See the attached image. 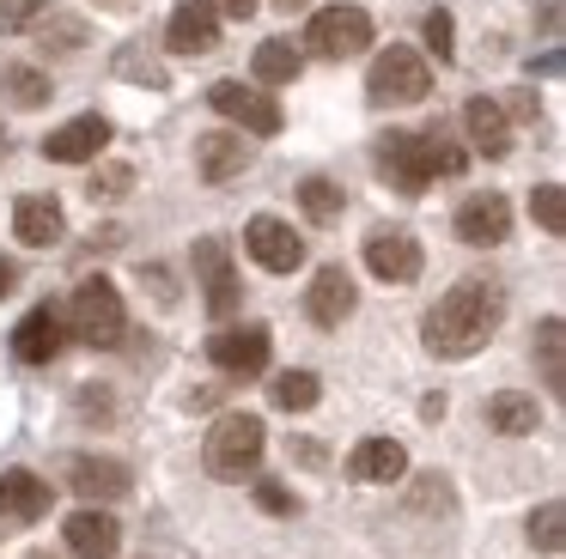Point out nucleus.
<instances>
[{"label":"nucleus","mask_w":566,"mask_h":559,"mask_svg":"<svg viewBox=\"0 0 566 559\" xmlns=\"http://www.w3.org/2000/svg\"><path fill=\"white\" fill-rule=\"evenodd\" d=\"M98 7H111V12H128V7H135V0H98Z\"/></svg>","instance_id":"obj_43"},{"label":"nucleus","mask_w":566,"mask_h":559,"mask_svg":"<svg viewBox=\"0 0 566 559\" xmlns=\"http://www.w3.org/2000/svg\"><path fill=\"white\" fill-rule=\"evenodd\" d=\"M262 444H269V432H262L256 413H226V420H213L208 444H201V468L213 481H244V474H256Z\"/></svg>","instance_id":"obj_3"},{"label":"nucleus","mask_w":566,"mask_h":559,"mask_svg":"<svg viewBox=\"0 0 566 559\" xmlns=\"http://www.w3.org/2000/svg\"><path fill=\"white\" fill-rule=\"evenodd\" d=\"M354 304H359V292H354V274L347 267H317V280H311V292H305V316L317 328H342L347 316H354Z\"/></svg>","instance_id":"obj_14"},{"label":"nucleus","mask_w":566,"mask_h":559,"mask_svg":"<svg viewBox=\"0 0 566 559\" xmlns=\"http://www.w3.org/2000/svg\"><path fill=\"white\" fill-rule=\"evenodd\" d=\"M50 73L43 67H31V61H7V67H0V97H7V104H19V109H43L50 104Z\"/></svg>","instance_id":"obj_25"},{"label":"nucleus","mask_w":566,"mask_h":559,"mask_svg":"<svg viewBox=\"0 0 566 559\" xmlns=\"http://www.w3.org/2000/svg\"><path fill=\"white\" fill-rule=\"evenodd\" d=\"M165 49L171 55H213L220 49V12L208 0H184L171 12V24H165Z\"/></svg>","instance_id":"obj_13"},{"label":"nucleus","mask_w":566,"mask_h":559,"mask_svg":"<svg viewBox=\"0 0 566 559\" xmlns=\"http://www.w3.org/2000/svg\"><path fill=\"white\" fill-rule=\"evenodd\" d=\"M196 170H201L208 182L244 177V170H250V140H244V134H232V128L201 134V140H196Z\"/></svg>","instance_id":"obj_21"},{"label":"nucleus","mask_w":566,"mask_h":559,"mask_svg":"<svg viewBox=\"0 0 566 559\" xmlns=\"http://www.w3.org/2000/svg\"><path fill=\"white\" fill-rule=\"evenodd\" d=\"M62 323H67V335L86 340V347H116V340L128 335L123 292H116L104 274L98 280H80L74 298H67V310H62Z\"/></svg>","instance_id":"obj_2"},{"label":"nucleus","mask_w":566,"mask_h":559,"mask_svg":"<svg viewBox=\"0 0 566 559\" xmlns=\"http://www.w3.org/2000/svg\"><path fill=\"white\" fill-rule=\"evenodd\" d=\"M530 213H536V225L548 231V238H560L566 231V189L560 182H542V189L530 194Z\"/></svg>","instance_id":"obj_31"},{"label":"nucleus","mask_w":566,"mask_h":559,"mask_svg":"<svg viewBox=\"0 0 566 559\" xmlns=\"http://www.w3.org/2000/svg\"><path fill=\"white\" fill-rule=\"evenodd\" d=\"M55 12V0H0V36H19L31 24H43Z\"/></svg>","instance_id":"obj_32"},{"label":"nucleus","mask_w":566,"mask_h":559,"mask_svg":"<svg viewBox=\"0 0 566 559\" xmlns=\"http://www.w3.org/2000/svg\"><path fill=\"white\" fill-rule=\"evenodd\" d=\"M0 146H7V128H0Z\"/></svg>","instance_id":"obj_45"},{"label":"nucleus","mask_w":566,"mask_h":559,"mask_svg":"<svg viewBox=\"0 0 566 559\" xmlns=\"http://www.w3.org/2000/svg\"><path fill=\"white\" fill-rule=\"evenodd\" d=\"M317 395H323V383H317L311 371H281V377L269 383V401H274L281 413H305V408H317Z\"/></svg>","instance_id":"obj_29"},{"label":"nucleus","mask_w":566,"mask_h":559,"mask_svg":"<svg viewBox=\"0 0 566 559\" xmlns=\"http://www.w3.org/2000/svg\"><path fill=\"white\" fill-rule=\"evenodd\" d=\"M530 541H536L542 553H560V541H566V505L560 498H548V505L530 517Z\"/></svg>","instance_id":"obj_30"},{"label":"nucleus","mask_w":566,"mask_h":559,"mask_svg":"<svg viewBox=\"0 0 566 559\" xmlns=\"http://www.w3.org/2000/svg\"><path fill=\"white\" fill-rule=\"evenodd\" d=\"M298 207H305L311 225H335L342 207H347V194H342V182H329V177H305L298 182Z\"/></svg>","instance_id":"obj_28"},{"label":"nucleus","mask_w":566,"mask_h":559,"mask_svg":"<svg viewBox=\"0 0 566 559\" xmlns=\"http://www.w3.org/2000/svg\"><path fill=\"white\" fill-rule=\"evenodd\" d=\"M427 49H432L439 61H451V55H457V24H451V12H444V7H432V12H427Z\"/></svg>","instance_id":"obj_34"},{"label":"nucleus","mask_w":566,"mask_h":559,"mask_svg":"<svg viewBox=\"0 0 566 559\" xmlns=\"http://www.w3.org/2000/svg\"><path fill=\"white\" fill-rule=\"evenodd\" d=\"M13 231H19V243H31V250H50V243H62V231H67L62 201H55V194H19Z\"/></svg>","instance_id":"obj_22"},{"label":"nucleus","mask_w":566,"mask_h":559,"mask_svg":"<svg viewBox=\"0 0 566 559\" xmlns=\"http://www.w3.org/2000/svg\"><path fill=\"white\" fill-rule=\"evenodd\" d=\"M427 92H432V67H427V55L408 49V43L378 49V61L366 67V97H371V104H384V109L420 104Z\"/></svg>","instance_id":"obj_4"},{"label":"nucleus","mask_w":566,"mask_h":559,"mask_svg":"<svg viewBox=\"0 0 566 559\" xmlns=\"http://www.w3.org/2000/svg\"><path fill=\"white\" fill-rule=\"evenodd\" d=\"M536 420H542V408H536V395H524V389H500V395L488 401V425L500 437H530Z\"/></svg>","instance_id":"obj_24"},{"label":"nucleus","mask_w":566,"mask_h":559,"mask_svg":"<svg viewBox=\"0 0 566 559\" xmlns=\"http://www.w3.org/2000/svg\"><path fill=\"white\" fill-rule=\"evenodd\" d=\"M420 243L408 238V231H371L366 238V267L384 280V286H408V280H420Z\"/></svg>","instance_id":"obj_11"},{"label":"nucleus","mask_w":566,"mask_h":559,"mask_svg":"<svg viewBox=\"0 0 566 559\" xmlns=\"http://www.w3.org/2000/svg\"><path fill=\"white\" fill-rule=\"evenodd\" d=\"M250 67H256L262 85H286L298 80V67H305V55H298L286 36H269V43H256V55H250Z\"/></svg>","instance_id":"obj_27"},{"label":"nucleus","mask_w":566,"mask_h":559,"mask_svg":"<svg viewBox=\"0 0 566 559\" xmlns=\"http://www.w3.org/2000/svg\"><path fill=\"white\" fill-rule=\"evenodd\" d=\"M128 189H135V165H104V170H92V182H86L92 201H116V194H128Z\"/></svg>","instance_id":"obj_33"},{"label":"nucleus","mask_w":566,"mask_h":559,"mask_svg":"<svg viewBox=\"0 0 566 559\" xmlns=\"http://www.w3.org/2000/svg\"><path fill=\"white\" fill-rule=\"evenodd\" d=\"M104 146H111V122L104 116H74L43 140V158H55V165H86V158H98Z\"/></svg>","instance_id":"obj_17"},{"label":"nucleus","mask_w":566,"mask_h":559,"mask_svg":"<svg viewBox=\"0 0 566 559\" xmlns=\"http://www.w3.org/2000/svg\"><path fill=\"white\" fill-rule=\"evenodd\" d=\"M463 128H469V146L488 158H505L512 152V116H505L500 97H469L463 104Z\"/></svg>","instance_id":"obj_20"},{"label":"nucleus","mask_w":566,"mask_h":559,"mask_svg":"<svg viewBox=\"0 0 566 559\" xmlns=\"http://www.w3.org/2000/svg\"><path fill=\"white\" fill-rule=\"evenodd\" d=\"M256 505L269 510V517H293V510H298V498L286 493L281 481H262V486H256Z\"/></svg>","instance_id":"obj_37"},{"label":"nucleus","mask_w":566,"mask_h":559,"mask_svg":"<svg viewBox=\"0 0 566 559\" xmlns=\"http://www.w3.org/2000/svg\"><path fill=\"white\" fill-rule=\"evenodd\" d=\"M25 559H55V553H25Z\"/></svg>","instance_id":"obj_44"},{"label":"nucleus","mask_w":566,"mask_h":559,"mask_svg":"<svg viewBox=\"0 0 566 559\" xmlns=\"http://www.w3.org/2000/svg\"><path fill=\"white\" fill-rule=\"evenodd\" d=\"M274 7H281V12H298V7H311V0H274Z\"/></svg>","instance_id":"obj_42"},{"label":"nucleus","mask_w":566,"mask_h":559,"mask_svg":"<svg viewBox=\"0 0 566 559\" xmlns=\"http://www.w3.org/2000/svg\"><path fill=\"white\" fill-rule=\"evenodd\" d=\"M244 250H250V262L269 267V274H293V267L305 262V238L274 213H256L244 225Z\"/></svg>","instance_id":"obj_8"},{"label":"nucleus","mask_w":566,"mask_h":559,"mask_svg":"<svg viewBox=\"0 0 566 559\" xmlns=\"http://www.w3.org/2000/svg\"><path fill=\"white\" fill-rule=\"evenodd\" d=\"M13 286H19V267H13V262H0V298H7Z\"/></svg>","instance_id":"obj_41"},{"label":"nucleus","mask_w":566,"mask_h":559,"mask_svg":"<svg viewBox=\"0 0 566 559\" xmlns=\"http://www.w3.org/2000/svg\"><path fill=\"white\" fill-rule=\"evenodd\" d=\"M500 323H505V292L493 286V280H457V286L427 310L420 340H427V352H439V359H469V352H481L500 335Z\"/></svg>","instance_id":"obj_1"},{"label":"nucleus","mask_w":566,"mask_h":559,"mask_svg":"<svg viewBox=\"0 0 566 559\" xmlns=\"http://www.w3.org/2000/svg\"><path fill=\"white\" fill-rule=\"evenodd\" d=\"M536 359H542V383L560 395V389H566V323H560V316H542V328H536Z\"/></svg>","instance_id":"obj_26"},{"label":"nucleus","mask_w":566,"mask_h":559,"mask_svg":"<svg viewBox=\"0 0 566 559\" xmlns=\"http://www.w3.org/2000/svg\"><path fill=\"white\" fill-rule=\"evenodd\" d=\"M378 177L402 194H420L439 170H432V134H384L378 140Z\"/></svg>","instance_id":"obj_6"},{"label":"nucleus","mask_w":566,"mask_h":559,"mask_svg":"<svg viewBox=\"0 0 566 559\" xmlns=\"http://www.w3.org/2000/svg\"><path fill=\"white\" fill-rule=\"evenodd\" d=\"M196 274H201V292H208V310L232 316L238 310V274H232V250H226V238H201L196 243Z\"/></svg>","instance_id":"obj_16"},{"label":"nucleus","mask_w":566,"mask_h":559,"mask_svg":"<svg viewBox=\"0 0 566 559\" xmlns=\"http://www.w3.org/2000/svg\"><path fill=\"white\" fill-rule=\"evenodd\" d=\"M67 486H74L86 505H111V498H123L128 486H135V474L116 456H67Z\"/></svg>","instance_id":"obj_12"},{"label":"nucleus","mask_w":566,"mask_h":559,"mask_svg":"<svg viewBox=\"0 0 566 559\" xmlns=\"http://www.w3.org/2000/svg\"><path fill=\"white\" fill-rule=\"evenodd\" d=\"M80 36H86V24H80V19H55V24H43V43H55V49H80Z\"/></svg>","instance_id":"obj_38"},{"label":"nucleus","mask_w":566,"mask_h":559,"mask_svg":"<svg viewBox=\"0 0 566 559\" xmlns=\"http://www.w3.org/2000/svg\"><path fill=\"white\" fill-rule=\"evenodd\" d=\"M305 49L323 61H347L359 49H371V12L366 7H323L305 24Z\"/></svg>","instance_id":"obj_5"},{"label":"nucleus","mask_w":566,"mask_h":559,"mask_svg":"<svg viewBox=\"0 0 566 559\" xmlns=\"http://www.w3.org/2000/svg\"><path fill=\"white\" fill-rule=\"evenodd\" d=\"M269 328L250 323V328H220V335L208 340V359L220 365L226 377H262L269 371Z\"/></svg>","instance_id":"obj_9"},{"label":"nucleus","mask_w":566,"mask_h":559,"mask_svg":"<svg viewBox=\"0 0 566 559\" xmlns=\"http://www.w3.org/2000/svg\"><path fill=\"white\" fill-rule=\"evenodd\" d=\"M457 238L469 243V250H493V243L512 238V201L505 194H469L463 207H457Z\"/></svg>","instance_id":"obj_10"},{"label":"nucleus","mask_w":566,"mask_h":559,"mask_svg":"<svg viewBox=\"0 0 566 559\" xmlns=\"http://www.w3.org/2000/svg\"><path fill=\"white\" fill-rule=\"evenodd\" d=\"M415 510H451V481H439V474L415 481Z\"/></svg>","instance_id":"obj_36"},{"label":"nucleus","mask_w":566,"mask_h":559,"mask_svg":"<svg viewBox=\"0 0 566 559\" xmlns=\"http://www.w3.org/2000/svg\"><path fill=\"white\" fill-rule=\"evenodd\" d=\"M432 170H439V177H463L469 152H463V146H451L444 134H432Z\"/></svg>","instance_id":"obj_35"},{"label":"nucleus","mask_w":566,"mask_h":559,"mask_svg":"<svg viewBox=\"0 0 566 559\" xmlns=\"http://www.w3.org/2000/svg\"><path fill=\"white\" fill-rule=\"evenodd\" d=\"M62 541H67V553H80V559H116V547H123V523H116L111 510L86 505V510H74V517L62 523Z\"/></svg>","instance_id":"obj_15"},{"label":"nucleus","mask_w":566,"mask_h":559,"mask_svg":"<svg viewBox=\"0 0 566 559\" xmlns=\"http://www.w3.org/2000/svg\"><path fill=\"white\" fill-rule=\"evenodd\" d=\"M62 340H67V323H62V310H50V304H38V310H31L25 323L13 328V359H19V365H50L55 352H62Z\"/></svg>","instance_id":"obj_18"},{"label":"nucleus","mask_w":566,"mask_h":559,"mask_svg":"<svg viewBox=\"0 0 566 559\" xmlns=\"http://www.w3.org/2000/svg\"><path fill=\"white\" fill-rule=\"evenodd\" d=\"M208 104L220 109L226 122H238V134H281L286 128L281 104H274L269 92H256V85H244V80H220L208 92Z\"/></svg>","instance_id":"obj_7"},{"label":"nucleus","mask_w":566,"mask_h":559,"mask_svg":"<svg viewBox=\"0 0 566 559\" xmlns=\"http://www.w3.org/2000/svg\"><path fill=\"white\" fill-rule=\"evenodd\" d=\"M80 413L86 420H111V395L104 389H80Z\"/></svg>","instance_id":"obj_39"},{"label":"nucleus","mask_w":566,"mask_h":559,"mask_svg":"<svg viewBox=\"0 0 566 559\" xmlns=\"http://www.w3.org/2000/svg\"><path fill=\"white\" fill-rule=\"evenodd\" d=\"M347 474H354L359 486H390L408 474V450L396 444V437H359L354 456H347Z\"/></svg>","instance_id":"obj_19"},{"label":"nucleus","mask_w":566,"mask_h":559,"mask_svg":"<svg viewBox=\"0 0 566 559\" xmlns=\"http://www.w3.org/2000/svg\"><path fill=\"white\" fill-rule=\"evenodd\" d=\"M50 510V486L31 468H0V523H38Z\"/></svg>","instance_id":"obj_23"},{"label":"nucleus","mask_w":566,"mask_h":559,"mask_svg":"<svg viewBox=\"0 0 566 559\" xmlns=\"http://www.w3.org/2000/svg\"><path fill=\"white\" fill-rule=\"evenodd\" d=\"M213 12H220V19H256V7L262 0H208Z\"/></svg>","instance_id":"obj_40"}]
</instances>
